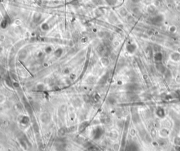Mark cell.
<instances>
[{
  "instance_id": "6da1fadb",
  "label": "cell",
  "mask_w": 180,
  "mask_h": 151,
  "mask_svg": "<svg viewBox=\"0 0 180 151\" xmlns=\"http://www.w3.org/2000/svg\"><path fill=\"white\" fill-rule=\"evenodd\" d=\"M40 120L42 121V122H43V123H48L49 121H50V116H49V115L48 113H42L41 115V116H40Z\"/></svg>"
},
{
  "instance_id": "7a4b0ae2",
  "label": "cell",
  "mask_w": 180,
  "mask_h": 151,
  "mask_svg": "<svg viewBox=\"0 0 180 151\" xmlns=\"http://www.w3.org/2000/svg\"><path fill=\"white\" fill-rule=\"evenodd\" d=\"M102 135V129L101 128H97L96 129H94V136L95 137H100Z\"/></svg>"
},
{
  "instance_id": "3957f363",
  "label": "cell",
  "mask_w": 180,
  "mask_h": 151,
  "mask_svg": "<svg viewBox=\"0 0 180 151\" xmlns=\"http://www.w3.org/2000/svg\"><path fill=\"white\" fill-rule=\"evenodd\" d=\"M30 122V120H29V118L27 117H23V118H22V120H21V122L23 123V124H27L28 122Z\"/></svg>"
},
{
  "instance_id": "277c9868",
  "label": "cell",
  "mask_w": 180,
  "mask_h": 151,
  "mask_svg": "<svg viewBox=\"0 0 180 151\" xmlns=\"http://www.w3.org/2000/svg\"><path fill=\"white\" fill-rule=\"evenodd\" d=\"M4 100V96H2V95H0V103H1V102H3Z\"/></svg>"
}]
</instances>
